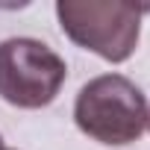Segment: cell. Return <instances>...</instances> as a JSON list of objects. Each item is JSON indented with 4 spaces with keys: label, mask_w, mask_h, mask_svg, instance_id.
<instances>
[{
    "label": "cell",
    "mask_w": 150,
    "mask_h": 150,
    "mask_svg": "<svg viewBox=\"0 0 150 150\" xmlns=\"http://www.w3.org/2000/svg\"><path fill=\"white\" fill-rule=\"evenodd\" d=\"M74 121L80 132L100 144L127 147L138 141L147 127V100L132 80L121 74H103L80 88Z\"/></svg>",
    "instance_id": "6da1fadb"
},
{
    "label": "cell",
    "mask_w": 150,
    "mask_h": 150,
    "mask_svg": "<svg viewBox=\"0 0 150 150\" xmlns=\"http://www.w3.org/2000/svg\"><path fill=\"white\" fill-rule=\"evenodd\" d=\"M144 9L150 6L127 0H59L56 18L77 47L118 65L135 53Z\"/></svg>",
    "instance_id": "7a4b0ae2"
},
{
    "label": "cell",
    "mask_w": 150,
    "mask_h": 150,
    "mask_svg": "<svg viewBox=\"0 0 150 150\" xmlns=\"http://www.w3.org/2000/svg\"><path fill=\"white\" fill-rule=\"evenodd\" d=\"M68 80L65 59L44 41L15 35L0 41V97L18 109L50 106Z\"/></svg>",
    "instance_id": "3957f363"
},
{
    "label": "cell",
    "mask_w": 150,
    "mask_h": 150,
    "mask_svg": "<svg viewBox=\"0 0 150 150\" xmlns=\"http://www.w3.org/2000/svg\"><path fill=\"white\" fill-rule=\"evenodd\" d=\"M147 129H150V109H147Z\"/></svg>",
    "instance_id": "277c9868"
},
{
    "label": "cell",
    "mask_w": 150,
    "mask_h": 150,
    "mask_svg": "<svg viewBox=\"0 0 150 150\" xmlns=\"http://www.w3.org/2000/svg\"><path fill=\"white\" fill-rule=\"evenodd\" d=\"M0 150H12V147H0Z\"/></svg>",
    "instance_id": "5b68a950"
},
{
    "label": "cell",
    "mask_w": 150,
    "mask_h": 150,
    "mask_svg": "<svg viewBox=\"0 0 150 150\" xmlns=\"http://www.w3.org/2000/svg\"><path fill=\"white\" fill-rule=\"evenodd\" d=\"M0 147H3V138H0Z\"/></svg>",
    "instance_id": "8992f818"
}]
</instances>
